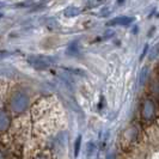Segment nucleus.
Listing matches in <instances>:
<instances>
[{
    "label": "nucleus",
    "instance_id": "1",
    "mask_svg": "<svg viewBox=\"0 0 159 159\" xmlns=\"http://www.w3.org/2000/svg\"><path fill=\"white\" fill-rule=\"evenodd\" d=\"M28 62L36 70H47L55 62V59L46 55H31L28 57Z\"/></svg>",
    "mask_w": 159,
    "mask_h": 159
},
{
    "label": "nucleus",
    "instance_id": "11",
    "mask_svg": "<svg viewBox=\"0 0 159 159\" xmlns=\"http://www.w3.org/2000/svg\"><path fill=\"white\" fill-rule=\"evenodd\" d=\"M8 54V52H0V56H6Z\"/></svg>",
    "mask_w": 159,
    "mask_h": 159
},
{
    "label": "nucleus",
    "instance_id": "8",
    "mask_svg": "<svg viewBox=\"0 0 159 159\" xmlns=\"http://www.w3.org/2000/svg\"><path fill=\"white\" fill-rule=\"evenodd\" d=\"M159 55V43H157L150 52V60H154Z\"/></svg>",
    "mask_w": 159,
    "mask_h": 159
},
{
    "label": "nucleus",
    "instance_id": "2",
    "mask_svg": "<svg viewBox=\"0 0 159 159\" xmlns=\"http://www.w3.org/2000/svg\"><path fill=\"white\" fill-rule=\"evenodd\" d=\"M134 22V18L132 17H126V16H121V17H115L114 19L109 20L107 23V26H128L129 24H132Z\"/></svg>",
    "mask_w": 159,
    "mask_h": 159
},
{
    "label": "nucleus",
    "instance_id": "13",
    "mask_svg": "<svg viewBox=\"0 0 159 159\" xmlns=\"http://www.w3.org/2000/svg\"><path fill=\"white\" fill-rule=\"evenodd\" d=\"M2 5H4V4H1V2H0V6H2Z\"/></svg>",
    "mask_w": 159,
    "mask_h": 159
},
{
    "label": "nucleus",
    "instance_id": "5",
    "mask_svg": "<svg viewBox=\"0 0 159 159\" xmlns=\"http://www.w3.org/2000/svg\"><path fill=\"white\" fill-rule=\"evenodd\" d=\"M147 77H148V67H143L139 73V85L143 86L147 79Z\"/></svg>",
    "mask_w": 159,
    "mask_h": 159
},
{
    "label": "nucleus",
    "instance_id": "10",
    "mask_svg": "<svg viewBox=\"0 0 159 159\" xmlns=\"http://www.w3.org/2000/svg\"><path fill=\"white\" fill-rule=\"evenodd\" d=\"M66 71H70L72 73H78V75H83L84 74V72L80 71V70H75V68H65Z\"/></svg>",
    "mask_w": 159,
    "mask_h": 159
},
{
    "label": "nucleus",
    "instance_id": "14",
    "mask_svg": "<svg viewBox=\"0 0 159 159\" xmlns=\"http://www.w3.org/2000/svg\"><path fill=\"white\" fill-rule=\"evenodd\" d=\"M0 17H2V15H1V13H0Z\"/></svg>",
    "mask_w": 159,
    "mask_h": 159
},
{
    "label": "nucleus",
    "instance_id": "4",
    "mask_svg": "<svg viewBox=\"0 0 159 159\" xmlns=\"http://www.w3.org/2000/svg\"><path fill=\"white\" fill-rule=\"evenodd\" d=\"M79 13H80V10L78 7H75V6H70V7H67L64 11V15L67 17V18L78 16Z\"/></svg>",
    "mask_w": 159,
    "mask_h": 159
},
{
    "label": "nucleus",
    "instance_id": "3",
    "mask_svg": "<svg viewBox=\"0 0 159 159\" xmlns=\"http://www.w3.org/2000/svg\"><path fill=\"white\" fill-rule=\"evenodd\" d=\"M143 117L145 120H151L154 116V111H156V107L152 101L147 99L145 101L143 104Z\"/></svg>",
    "mask_w": 159,
    "mask_h": 159
},
{
    "label": "nucleus",
    "instance_id": "7",
    "mask_svg": "<svg viewBox=\"0 0 159 159\" xmlns=\"http://www.w3.org/2000/svg\"><path fill=\"white\" fill-rule=\"evenodd\" d=\"M80 145H81V135H78L74 143V157H78L80 151Z\"/></svg>",
    "mask_w": 159,
    "mask_h": 159
},
{
    "label": "nucleus",
    "instance_id": "12",
    "mask_svg": "<svg viewBox=\"0 0 159 159\" xmlns=\"http://www.w3.org/2000/svg\"><path fill=\"white\" fill-rule=\"evenodd\" d=\"M123 2H125V0H117V4H123Z\"/></svg>",
    "mask_w": 159,
    "mask_h": 159
},
{
    "label": "nucleus",
    "instance_id": "9",
    "mask_svg": "<svg viewBox=\"0 0 159 159\" xmlns=\"http://www.w3.org/2000/svg\"><path fill=\"white\" fill-rule=\"evenodd\" d=\"M147 52H148V44H145V47H143V54L140 55V61H143V57L146 56Z\"/></svg>",
    "mask_w": 159,
    "mask_h": 159
},
{
    "label": "nucleus",
    "instance_id": "6",
    "mask_svg": "<svg viewBox=\"0 0 159 159\" xmlns=\"http://www.w3.org/2000/svg\"><path fill=\"white\" fill-rule=\"evenodd\" d=\"M67 55L70 56H75L78 55V46H77V42H72L71 44L68 46V48H67Z\"/></svg>",
    "mask_w": 159,
    "mask_h": 159
}]
</instances>
